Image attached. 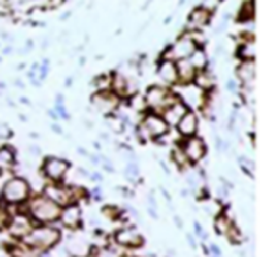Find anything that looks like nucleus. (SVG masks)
I'll list each match as a JSON object with an SVG mask.
<instances>
[{
  "label": "nucleus",
  "instance_id": "18",
  "mask_svg": "<svg viewBox=\"0 0 260 257\" xmlns=\"http://www.w3.org/2000/svg\"><path fill=\"white\" fill-rule=\"evenodd\" d=\"M208 12L205 9H197V11L192 13L190 16V25H195V26H202L208 22Z\"/></svg>",
  "mask_w": 260,
  "mask_h": 257
},
{
  "label": "nucleus",
  "instance_id": "4",
  "mask_svg": "<svg viewBox=\"0 0 260 257\" xmlns=\"http://www.w3.org/2000/svg\"><path fill=\"white\" fill-rule=\"evenodd\" d=\"M195 52V42L189 38H182L167 51L166 58H169L167 61L172 60H185L187 57H190Z\"/></svg>",
  "mask_w": 260,
  "mask_h": 257
},
{
  "label": "nucleus",
  "instance_id": "8",
  "mask_svg": "<svg viewBox=\"0 0 260 257\" xmlns=\"http://www.w3.org/2000/svg\"><path fill=\"white\" fill-rule=\"evenodd\" d=\"M147 101L151 106H166L170 102V96L167 94L166 90L160 89V87H151L147 92Z\"/></svg>",
  "mask_w": 260,
  "mask_h": 257
},
{
  "label": "nucleus",
  "instance_id": "9",
  "mask_svg": "<svg viewBox=\"0 0 260 257\" xmlns=\"http://www.w3.org/2000/svg\"><path fill=\"white\" fill-rule=\"evenodd\" d=\"M185 153H186V155L192 162H198V160H201L204 157L205 145H204V143L199 138H192V140L187 141Z\"/></svg>",
  "mask_w": 260,
  "mask_h": 257
},
{
  "label": "nucleus",
  "instance_id": "19",
  "mask_svg": "<svg viewBox=\"0 0 260 257\" xmlns=\"http://www.w3.org/2000/svg\"><path fill=\"white\" fill-rule=\"evenodd\" d=\"M179 69H180V77L182 80L189 82L195 77V69L189 64V61H180L179 62Z\"/></svg>",
  "mask_w": 260,
  "mask_h": 257
},
{
  "label": "nucleus",
  "instance_id": "10",
  "mask_svg": "<svg viewBox=\"0 0 260 257\" xmlns=\"http://www.w3.org/2000/svg\"><path fill=\"white\" fill-rule=\"evenodd\" d=\"M197 115L192 112H186L183 115V118L179 121V131L183 135H192L197 131Z\"/></svg>",
  "mask_w": 260,
  "mask_h": 257
},
{
  "label": "nucleus",
  "instance_id": "5",
  "mask_svg": "<svg viewBox=\"0 0 260 257\" xmlns=\"http://www.w3.org/2000/svg\"><path fill=\"white\" fill-rule=\"evenodd\" d=\"M166 131L167 123L165 122V119L157 118V116H148L141 126V134H144V137H147V138L166 134Z\"/></svg>",
  "mask_w": 260,
  "mask_h": 257
},
{
  "label": "nucleus",
  "instance_id": "13",
  "mask_svg": "<svg viewBox=\"0 0 260 257\" xmlns=\"http://www.w3.org/2000/svg\"><path fill=\"white\" fill-rule=\"evenodd\" d=\"M186 113V108L180 103H175L173 106H170V109L166 112V123H177L183 115Z\"/></svg>",
  "mask_w": 260,
  "mask_h": 257
},
{
  "label": "nucleus",
  "instance_id": "24",
  "mask_svg": "<svg viewBox=\"0 0 260 257\" xmlns=\"http://www.w3.org/2000/svg\"><path fill=\"white\" fill-rule=\"evenodd\" d=\"M9 221H11L9 214H8L5 209H0V228H2V227L8 226V224H9Z\"/></svg>",
  "mask_w": 260,
  "mask_h": 257
},
{
  "label": "nucleus",
  "instance_id": "14",
  "mask_svg": "<svg viewBox=\"0 0 260 257\" xmlns=\"http://www.w3.org/2000/svg\"><path fill=\"white\" fill-rule=\"evenodd\" d=\"M61 216L66 226L73 227L79 222V218H80V209L74 205L69 206V208H66V211L62 212Z\"/></svg>",
  "mask_w": 260,
  "mask_h": 257
},
{
  "label": "nucleus",
  "instance_id": "17",
  "mask_svg": "<svg viewBox=\"0 0 260 257\" xmlns=\"http://www.w3.org/2000/svg\"><path fill=\"white\" fill-rule=\"evenodd\" d=\"M47 195L50 196V199H51L52 202H55L57 205H58V202L60 204H66L67 202V199H69V194H67V190H62V189H54V187H48L47 189Z\"/></svg>",
  "mask_w": 260,
  "mask_h": 257
},
{
  "label": "nucleus",
  "instance_id": "3",
  "mask_svg": "<svg viewBox=\"0 0 260 257\" xmlns=\"http://www.w3.org/2000/svg\"><path fill=\"white\" fill-rule=\"evenodd\" d=\"M29 185L23 179H12L3 187V198L8 202H22L28 198Z\"/></svg>",
  "mask_w": 260,
  "mask_h": 257
},
{
  "label": "nucleus",
  "instance_id": "1",
  "mask_svg": "<svg viewBox=\"0 0 260 257\" xmlns=\"http://www.w3.org/2000/svg\"><path fill=\"white\" fill-rule=\"evenodd\" d=\"M31 214L41 222H51L61 216V209L55 202L47 198L34 199L31 204Z\"/></svg>",
  "mask_w": 260,
  "mask_h": 257
},
{
  "label": "nucleus",
  "instance_id": "2",
  "mask_svg": "<svg viewBox=\"0 0 260 257\" xmlns=\"http://www.w3.org/2000/svg\"><path fill=\"white\" fill-rule=\"evenodd\" d=\"M60 238V233L51 228V227H41L34 230L29 236L26 237V241L34 247L38 248H48V247L54 246Z\"/></svg>",
  "mask_w": 260,
  "mask_h": 257
},
{
  "label": "nucleus",
  "instance_id": "16",
  "mask_svg": "<svg viewBox=\"0 0 260 257\" xmlns=\"http://www.w3.org/2000/svg\"><path fill=\"white\" fill-rule=\"evenodd\" d=\"M29 230H31L29 222H28L23 216H18V218L13 221V224H12L11 227V231L15 236H25Z\"/></svg>",
  "mask_w": 260,
  "mask_h": 257
},
{
  "label": "nucleus",
  "instance_id": "12",
  "mask_svg": "<svg viewBox=\"0 0 260 257\" xmlns=\"http://www.w3.org/2000/svg\"><path fill=\"white\" fill-rule=\"evenodd\" d=\"M160 77L167 83H173L176 80L177 77V70L176 66L172 61H163L160 66V70H158Z\"/></svg>",
  "mask_w": 260,
  "mask_h": 257
},
{
  "label": "nucleus",
  "instance_id": "11",
  "mask_svg": "<svg viewBox=\"0 0 260 257\" xmlns=\"http://www.w3.org/2000/svg\"><path fill=\"white\" fill-rule=\"evenodd\" d=\"M116 241L122 246H131L137 247L141 244V237L137 234L136 231H131V230H122L118 233L116 236Z\"/></svg>",
  "mask_w": 260,
  "mask_h": 257
},
{
  "label": "nucleus",
  "instance_id": "7",
  "mask_svg": "<svg viewBox=\"0 0 260 257\" xmlns=\"http://www.w3.org/2000/svg\"><path fill=\"white\" fill-rule=\"evenodd\" d=\"M92 103L102 112H111L118 105V98L111 93H99L92 98Z\"/></svg>",
  "mask_w": 260,
  "mask_h": 257
},
{
  "label": "nucleus",
  "instance_id": "23",
  "mask_svg": "<svg viewBox=\"0 0 260 257\" xmlns=\"http://www.w3.org/2000/svg\"><path fill=\"white\" fill-rule=\"evenodd\" d=\"M115 89L118 93H128V84L122 76H116L115 79Z\"/></svg>",
  "mask_w": 260,
  "mask_h": 257
},
{
  "label": "nucleus",
  "instance_id": "21",
  "mask_svg": "<svg viewBox=\"0 0 260 257\" xmlns=\"http://www.w3.org/2000/svg\"><path fill=\"white\" fill-rule=\"evenodd\" d=\"M189 64H190L193 69H202V67L207 64V57H205V54L202 51H199V50H195V52L192 54V58H190Z\"/></svg>",
  "mask_w": 260,
  "mask_h": 257
},
{
  "label": "nucleus",
  "instance_id": "6",
  "mask_svg": "<svg viewBox=\"0 0 260 257\" xmlns=\"http://www.w3.org/2000/svg\"><path fill=\"white\" fill-rule=\"evenodd\" d=\"M67 169H69L67 162L60 158H48L44 166L45 175L51 179H61V176L67 172Z\"/></svg>",
  "mask_w": 260,
  "mask_h": 257
},
{
  "label": "nucleus",
  "instance_id": "20",
  "mask_svg": "<svg viewBox=\"0 0 260 257\" xmlns=\"http://www.w3.org/2000/svg\"><path fill=\"white\" fill-rule=\"evenodd\" d=\"M239 74L240 77L244 80V82H249L253 79V76H254V62H244L241 67L239 69Z\"/></svg>",
  "mask_w": 260,
  "mask_h": 257
},
{
  "label": "nucleus",
  "instance_id": "15",
  "mask_svg": "<svg viewBox=\"0 0 260 257\" xmlns=\"http://www.w3.org/2000/svg\"><path fill=\"white\" fill-rule=\"evenodd\" d=\"M183 96H185V101H186L189 105H192V106H198L199 103H201V99H202V93L199 90L198 87H195V86H189L185 89V92H183Z\"/></svg>",
  "mask_w": 260,
  "mask_h": 257
},
{
  "label": "nucleus",
  "instance_id": "22",
  "mask_svg": "<svg viewBox=\"0 0 260 257\" xmlns=\"http://www.w3.org/2000/svg\"><path fill=\"white\" fill-rule=\"evenodd\" d=\"M12 163H13V154H12L11 150L2 148L0 150V167L8 169V167H11Z\"/></svg>",
  "mask_w": 260,
  "mask_h": 257
}]
</instances>
